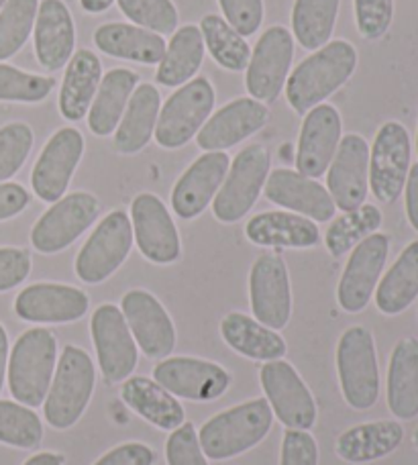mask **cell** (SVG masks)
<instances>
[{"instance_id": "cell-4", "label": "cell", "mask_w": 418, "mask_h": 465, "mask_svg": "<svg viewBox=\"0 0 418 465\" xmlns=\"http://www.w3.org/2000/svg\"><path fill=\"white\" fill-rule=\"evenodd\" d=\"M95 384L96 373L90 355L76 345H65L44 402L47 425L57 430L76 425L88 409Z\"/></svg>"}, {"instance_id": "cell-17", "label": "cell", "mask_w": 418, "mask_h": 465, "mask_svg": "<svg viewBox=\"0 0 418 465\" xmlns=\"http://www.w3.org/2000/svg\"><path fill=\"white\" fill-rule=\"evenodd\" d=\"M133 239L152 263L167 265L180 260V232L170 211L152 193H141L131 204Z\"/></svg>"}, {"instance_id": "cell-25", "label": "cell", "mask_w": 418, "mask_h": 465, "mask_svg": "<svg viewBox=\"0 0 418 465\" xmlns=\"http://www.w3.org/2000/svg\"><path fill=\"white\" fill-rule=\"evenodd\" d=\"M264 193L270 203L316 223H327L337 213L329 190L314 178H306L294 170H274L265 180Z\"/></svg>"}, {"instance_id": "cell-2", "label": "cell", "mask_w": 418, "mask_h": 465, "mask_svg": "<svg viewBox=\"0 0 418 465\" xmlns=\"http://www.w3.org/2000/svg\"><path fill=\"white\" fill-rule=\"evenodd\" d=\"M272 422L270 402L257 398L208 419L198 430V441L208 460H231L262 443L270 433Z\"/></svg>"}, {"instance_id": "cell-21", "label": "cell", "mask_w": 418, "mask_h": 465, "mask_svg": "<svg viewBox=\"0 0 418 465\" xmlns=\"http://www.w3.org/2000/svg\"><path fill=\"white\" fill-rule=\"evenodd\" d=\"M88 294L68 284H39L21 290L15 301V312L21 321L44 322V325H64L80 321L88 312Z\"/></svg>"}, {"instance_id": "cell-29", "label": "cell", "mask_w": 418, "mask_h": 465, "mask_svg": "<svg viewBox=\"0 0 418 465\" xmlns=\"http://www.w3.org/2000/svg\"><path fill=\"white\" fill-rule=\"evenodd\" d=\"M162 96L154 84H141L131 94L119 127L114 131V149L123 155L139 153L152 141L160 116Z\"/></svg>"}, {"instance_id": "cell-16", "label": "cell", "mask_w": 418, "mask_h": 465, "mask_svg": "<svg viewBox=\"0 0 418 465\" xmlns=\"http://www.w3.org/2000/svg\"><path fill=\"white\" fill-rule=\"evenodd\" d=\"M154 380L175 398L192 402L216 401L231 386L227 370L198 357H167L154 368Z\"/></svg>"}, {"instance_id": "cell-31", "label": "cell", "mask_w": 418, "mask_h": 465, "mask_svg": "<svg viewBox=\"0 0 418 465\" xmlns=\"http://www.w3.org/2000/svg\"><path fill=\"white\" fill-rule=\"evenodd\" d=\"M388 409L396 419L418 417V339L396 343L388 365Z\"/></svg>"}, {"instance_id": "cell-15", "label": "cell", "mask_w": 418, "mask_h": 465, "mask_svg": "<svg viewBox=\"0 0 418 465\" xmlns=\"http://www.w3.org/2000/svg\"><path fill=\"white\" fill-rule=\"evenodd\" d=\"M390 239L383 232H373L351 249L345 270L339 280L337 301L345 312H362L378 288L386 265Z\"/></svg>"}, {"instance_id": "cell-39", "label": "cell", "mask_w": 418, "mask_h": 465, "mask_svg": "<svg viewBox=\"0 0 418 465\" xmlns=\"http://www.w3.org/2000/svg\"><path fill=\"white\" fill-rule=\"evenodd\" d=\"M200 33H203L204 47H208L213 60L219 64L221 68L229 72L247 70L251 47L245 37H241L223 16L206 15L204 19L200 21Z\"/></svg>"}, {"instance_id": "cell-22", "label": "cell", "mask_w": 418, "mask_h": 465, "mask_svg": "<svg viewBox=\"0 0 418 465\" xmlns=\"http://www.w3.org/2000/svg\"><path fill=\"white\" fill-rule=\"evenodd\" d=\"M270 111L255 98H235L208 116L198 131L196 143L203 152H227L265 127Z\"/></svg>"}, {"instance_id": "cell-38", "label": "cell", "mask_w": 418, "mask_h": 465, "mask_svg": "<svg viewBox=\"0 0 418 465\" xmlns=\"http://www.w3.org/2000/svg\"><path fill=\"white\" fill-rule=\"evenodd\" d=\"M341 0H294L292 33L304 49L316 52L329 44Z\"/></svg>"}, {"instance_id": "cell-35", "label": "cell", "mask_w": 418, "mask_h": 465, "mask_svg": "<svg viewBox=\"0 0 418 465\" xmlns=\"http://www.w3.org/2000/svg\"><path fill=\"white\" fill-rule=\"evenodd\" d=\"M221 335L231 349L255 361H274L286 355V341L244 312H229L221 321Z\"/></svg>"}, {"instance_id": "cell-59", "label": "cell", "mask_w": 418, "mask_h": 465, "mask_svg": "<svg viewBox=\"0 0 418 465\" xmlns=\"http://www.w3.org/2000/svg\"><path fill=\"white\" fill-rule=\"evenodd\" d=\"M416 152H418V135H416Z\"/></svg>"}, {"instance_id": "cell-9", "label": "cell", "mask_w": 418, "mask_h": 465, "mask_svg": "<svg viewBox=\"0 0 418 465\" xmlns=\"http://www.w3.org/2000/svg\"><path fill=\"white\" fill-rule=\"evenodd\" d=\"M90 333L103 378L108 384L127 380L137 368L139 347L119 306H98L90 319Z\"/></svg>"}, {"instance_id": "cell-18", "label": "cell", "mask_w": 418, "mask_h": 465, "mask_svg": "<svg viewBox=\"0 0 418 465\" xmlns=\"http://www.w3.org/2000/svg\"><path fill=\"white\" fill-rule=\"evenodd\" d=\"M327 190L334 206L343 213L365 204L370 190V145L357 133H349L339 141L327 170Z\"/></svg>"}, {"instance_id": "cell-32", "label": "cell", "mask_w": 418, "mask_h": 465, "mask_svg": "<svg viewBox=\"0 0 418 465\" xmlns=\"http://www.w3.org/2000/svg\"><path fill=\"white\" fill-rule=\"evenodd\" d=\"M121 398L139 417H144L157 429L175 430L186 420L184 406L155 380L144 376L127 378L121 388Z\"/></svg>"}, {"instance_id": "cell-41", "label": "cell", "mask_w": 418, "mask_h": 465, "mask_svg": "<svg viewBox=\"0 0 418 465\" xmlns=\"http://www.w3.org/2000/svg\"><path fill=\"white\" fill-rule=\"evenodd\" d=\"M39 0H6L0 11V62L13 57L27 44L35 27Z\"/></svg>"}, {"instance_id": "cell-54", "label": "cell", "mask_w": 418, "mask_h": 465, "mask_svg": "<svg viewBox=\"0 0 418 465\" xmlns=\"http://www.w3.org/2000/svg\"><path fill=\"white\" fill-rule=\"evenodd\" d=\"M6 368H8V337H6L5 327L0 325V392H3Z\"/></svg>"}, {"instance_id": "cell-28", "label": "cell", "mask_w": 418, "mask_h": 465, "mask_svg": "<svg viewBox=\"0 0 418 465\" xmlns=\"http://www.w3.org/2000/svg\"><path fill=\"white\" fill-rule=\"evenodd\" d=\"M95 45L103 54L119 60L155 65L162 62L167 44L162 35L137 25L106 23L95 31Z\"/></svg>"}, {"instance_id": "cell-24", "label": "cell", "mask_w": 418, "mask_h": 465, "mask_svg": "<svg viewBox=\"0 0 418 465\" xmlns=\"http://www.w3.org/2000/svg\"><path fill=\"white\" fill-rule=\"evenodd\" d=\"M343 121L333 104H319L304 114L300 129L296 170L306 178H321L329 170L341 141Z\"/></svg>"}, {"instance_id": "cell-7", "label": "cell", "mask_w": 418, "mask_h": 465, "mask_svg": "<svg viewBox=\"0 0 418 465\" xmlns=\"http://www.w3.org/2000/svg\"><path fill=\"white\" fill-rule=\"evenodd\" d=\"M270 176V152L264 145H247L231 160L227 178L214 196L213 213L221 223H237L254 209Z\"/></svg>"}, {"instance_id": "cell-10", "label": "cell", "mask_w": 418, "mask_h": 465, "mask_svg": "<svg viewBox=\"0 0 418 465\" xmlns=\"http://www.w3.org/2000/svg\"><path fill=\"white\" fill-rule=\"evenodd\" d=\"M411 135L404 124L383 123L370 152V188L383 204H392L403 194L411 172Z\"/></svg>"}, {"instance_id": "cell-37", "label": "cell", "mask_w": 418, "mask_h": 465, "mask_svg": "<svg viewBox=\"0 0 418 465\" xmlns=\"http://www.w3.org/2000/svg\"><path fill=\"white\" fill-rule=\"evenodd\" d=\"M418 296V241L404 247L394 265L375 288V306L378 311L396 317L404 312Z\"/></svg>"}, {"instance_id": "cell-1", "label": "cell", "mask_w": 418, "mask_h": 465, "mask_svg": "<svg viewBox=\"0 0 418 465\" xmlns=\"http://www.w3.org/2000/svg\"><path fill=\"white\" fill-rule=\"evenodd\" d=\"M357 68L355 47L345 39L329 41L313 55L300 62L286 80L288 104L298 114H306L323 104L353 76Z\"/></svg>"}, {"instance_id": "cell-44", "label": "cell", "mask_w": 418, "mask_h": 465, "mask_svg": "<svg viewBox=\"0 0 418 465\" xmlns=\"http://www.w3.org/2000/svg\"><path fill=\"white\" fill-rule=\"evenodd\" d=\"M55 88L54 78L37 76L0 64V101L6 103H41Z\"/></svg>"}, {"instance_id": "cell-5", "label": "cell", "mask_w": 418, "mask_h": 465, "mask_svg": "<svg viewBox=\"0 0 418 465\" xmlns=\"http://www.w3.org/2000/svg\"><path fill=\"white\" fill-rule=\"evenodd\" d=\"M337 373L345 402L355 411H367L378 402L380 368L373 335L362 325L349 327L337 345Z\"/></svg>"}, {"instance_id": "cell-53", "label": "cell", "mask_w": 418, "mask_h": 465, "mask_svg": "<svg viewBox=\"0 0 418 465\" xmlns=\"http://www.w3.org/2000/svg\"><path fill=\"white\" fill-rule=\"evenodd\" d=\"M406 214L413 229L418 232V163L411 165L406 178Z\"/></svg>"}, {"instance_id": "cell-47", "label": "cell", "mask_w": 418, "mask_h": 465, "mask_svg": "<svg viewBox=\"0 0 418 465\" xmlns=\"http://www.w3.org/2000/svg\"><path fill=\"white\" fill-rule=\"evenodd\" d=\"M165 460L167 465H208L192 422H184L182 427L172 430V435L167 437Z\"/></svg>"}, {"instance_id": "cell-40", "label": "cell", "mask_w": 418, "mask_h": 465, "mask_svg": "<svg viewBox=\"0 0 418 465\" xmlns=\"http://www.w3.org/2000/svg\"><path fill=\"white\" fill-rule=\"evenodd\" d=\"M382 221L383 217L378 206L362 204L359 209L341 214L331 223V227L324 232V245L333 257L345 255L365 237L373 235L382 227Z\"/></svg>"}, {"instance_id": "cell-43", "label": "cell", "mask_w": 418, "mask_h": 465, "mask_svg": "<svg viewBox=\"0 0 418 465\" xmlns=\"http://www.w3.org/2000/svg\"><path fill=\"white\" fill-rule=\"evenodd\" d=\"M121 13L141 29L172 35L178 29V8L172 0H116Z\"/></svg>"}, {"instance_id": "cell-42", "label": "cell", "mask_w": 418, "mask_h": 465, "mask_svg": "<svg viewBox=\"0 0 418 465\" xmlns=\"http://www.w3.org/2000/svg\"><path fill=\"white\" fill-rule=\"evenodd\" d=\"M41 437H44V425L29 406L0 401V443L33 450L41 443Z\"/></svg>"}, {"instance_id": "cell-34", "label": "cell", "mask_w": 418, "mask_h": 465, "mask_svg": "<svg viewBox=\"0 0 418 465\" xmlns=\"http://www.w3.org/2000/svg\"><path fill=\"white\" fill-rule=\"evenodd\" d=\"M100 80H103V64L90 49H80L70 57L60 93V113L64 119L80 121L88 114Z\"/></svg>"}, {"instance_id": "cell-19", "label": "cell", "mask_w": 418, "mask_h": 465, "mask_svg": "<svg viewBox=\"0 0 418 465\" xmlns=\"http://www.w3.org/2000/svg\"><path fill=\"white\" fill-rule=\"evenodd\" d=\"M84 153V137L78 129L64 127L54 133L39 153L31 173V186L44 203H57L65 194Z\"/></svg>"}, {"instance_id": "cell-36", "label": "cell", "mask_w": 418, "mask_h": 465, "mask_svg": "<svg viewBox=\"0 0 418 465\" xmlns=\"http://www.w3.org/2000/svg\"><path fill=\"white\" fill-rule=\"evenodd\" d=\"M204 60V39L200 27L194 25H184V27L175 29V33L170 39V44L165 45V54L162 62L157 64L155 78L162 86L175 88L184 86L186 82L196 76Z\"/></svg>"}, {"instance_id": "cell-12", "label": "cell", "mask_w": 418, "mask_h": 465, "mask_svg": "<svg viewBox=\"0 0 418 465\" xmlns=\"http://www.w3.org/2000/svg\"><path fill=\"white\" fill-rule=\"evenodd\" d=\"M100 204L96 196L88 193H74L62 196L60 201L41 219L31 231V243L39 253H60L70 247L82 232H86L98 217Z\"/></svg>"}, {"instance_id": "cell-26", "label": "cell", "mask_w": 418, "mask_h": 465, "mask_svg": "<svg viewBox=\"0 0 418 465\" xmlns=\"http://www.w3.org/2000/svg\"><path fill=\"white\" fill-rule=\"evenodd\" d=\"M35 55L49 72L62 70L76 47V29L64 0H44L35 16Z\"/></svg>"}, {"instance_id": "cell-23", "label": "cell", "mask_w": 418, "mask_h": 465, "mask_svg": "<svg viewBox=\"0 0 418 465\" xmlns=\"http://www.w3.org/2000/svg\"><path fill=\"white\" fill-rule=\"evenodd\" d=\"M231 157L227 152H206L182 173L172 190V206L180 219H196L214 201L227 178Z\"/></svg>"}, {"instance_id": "cell-48", "label": "cell", "mask_w": 418, "mask_h": 465, "mask_svg": "<svg viewBox=\"0 0 418 465\" xmlns=\"http://www.w3.org/2000/svg\"><path fill=\"white\" fill-rule=\"evenodd\" d=\"M219 6L241 37L255 35L264 23V0H219Z\"/></svg>"}, {"instance_id": "cell-20", "label": "cell", "mask_w": 418, "mask_h": 465, "mask_svg": "<svg viewBox=\"0 0 418 465\" xmlns=\"http://www.w3.org/2000/svg\"><path fill=\"white\" fill-rule=\"evenodd\" d=\"M121 311L137 347L152 360H164L175 347V327L164 304L147 290H129Z\"/></svg>"}, {"instance_id": "cell-45", "label": "cell", "mask_w": 418, "mask_h": 465, "mask_svg": "<svg viewBox=\"0 0 418 465\" xmlns=\"http://www.w3.org/2000/svg\"><path fill=\"white\" fill-rule=\"evenodd\" d=\"M33 149V131L25 123L0 127V184L19 172Z\"/></svg>"}, {"instance_id": "cell-52", "label": "cell", "mask_w": 418, "mask_h": 465, "mask_svg": "<svg viewBox=\"0 0 418 465\" xmlns=\"http://www.w3.org/2000/svg\"><path fill=\"white\" fill-rule=\"evenodd\" d=\"M31 201L27 190L15 182H3L0 184V221L13 219L16 214H21Z\"/></svg>"}, {"instance_id": "cell-14", "label": "cell", "mask_w": 418, "mask_h": 465, "mask_svg": "<svg viewBox=\"0 0 418 465\" xmlns=\"http://www.w3.org/2000/svg\"><path fill=\"white\" fill-rule=\"evenodd\" d=\"M262 388L272 412L286 429H313L316 420V402L298 371L288 361H265L259 371Z\"/></svg>"}, {"instance_id": "cell-8", "label": "cell", "mask_w": 418, "mask_h": 465, "mask_svg": "<svg viewBox=\"0 0 418 465\" xmlns=\"http://www.w3.org/2000/svg\"><path fill=\"white\" fill-rule=\"evenodd\" d=\"M133 247V225L124 211H113L98 223L76 257V276L100 284L121 268Z\"/></svg>"}, {"instance_id": "cell-57", "label": "cell", "mask_w": 418, "mask_h": 465, "mask_svg": "<svg viewBox=\"0 0 418 465\" xmlns=\"http://www.w3.org/2000/svg\"><path fill=\"white\" fill-rule=\"evenodd\" d=\"M413 441H414V445H416V450H418V427H416V430H414V435H413Z\"/></svg>"}, {"instance_id": "cell-3", "label": "cell", "mask_w": 418, "mask_h": 465, "mask_svg": "<svg viewBox=\"0 0 418 465\" xmlns=\"http://www.w3.org/2000/svg\"><path fill=\"white\" fill-rule=\"evenodd\" d=\"M57 361V341L52 331L29 329L16 339L8 357V390L15 401L37 409L45 402Z\"/></svg>"}, {"instance_id": "cell-33", "label": "cell", "mask_w": 418, "mask_h": 465, "mask_svg": "<svg viewBox=\"0 0 418 465\" xmlns=\"http://www.w3.org/2000/svg\"><path fill=\"white\" fill-rule=\"evenodd\" d=\"M137 84L139 76L127 68H114L103 76L88 111V127L95 135L106 137L116 131Z\"/></svg>"}, {"instance_id": "cell-13", "label": "cell", "mask_w": 418, "mask_h": 465, "mask_svg": "<svg viewBox=\"0 0 418 465\" xmlns=\"http://www.w3.org/2000/svg\"><path fill=\"white\" fill-rule=\"evenodd\" d=\"M249 301L257 322L282 331L292 314V290L286 262L275 253H264L251 265Z\"/></svg>"}, {"instance_id": "cell-46", "label": "cell", "mask_w": 418, "mask_h": 465, "mask_svg": "<svg viewBox=\"0 0 418 465\" xmlns=\"http://www.w3.org/2000/svg\"><path fill=\"white\" fill-rule=\"evenodd\" d=\"M353 5L362 37L375 41L386 35L394 16V0H353Z\"/></svg>"}, {"instance_id": "cell-6", "label": "cell", "mask_w": 418, "mask_h": 465, "mask_svg": "<svg viewBox=\"0 0 418 465\" xmlns=\"http://www.w3.org/2000/svg\"><path fill=\"white\" fill-rule=\"evenodd\" d=\"M216 103L208 78H192L167 98L157 116L155 141L164 149H178L198 135Z\"/></svg>"}, {"instance_id": "cell-55", "label": "cell", "mask_w": 418, "mask_h": 465, "mask_svg": "<svg viewBox=\"0 0 418 465\" xmlns=\"http://www.w3.org/2000/svg\"><path fill=\"white\" fill-rule=\"evenodd\" d=\"M23 465H64V455L44 451V453L33 455V458H29Z\"/></svg>"}, {"instance_id": "cell-30", "label": "cell", "mask_w": 418, "mask_h": 465, "mask_svg": "<svg viewBox=\"0 0 418 465\" xmlns=\"http://www.w3.org/2000/svg\"><path fill=\"white\" fill-rule=\"evenodd\" d=\"M404 439L398 420H375L347 429L337 439V455L347 463H372L394 453Z\"/></svg>"}, {"instance_id": "cell-49", "label": "cell", "mask_w": 418, "mask_h": 465, "mask_svg": "<svg viewBox=\"0 0 418 465\" xmlns=\"http://www.w3.org/2000/svg\"><path fill=\"white\" fill-rule=\"evenodd\" d=\"M280 465H319V447L308 430L288 429L282 439Z\"/></svg>"}, {"instance_id": "cell-58", "label": "cell", "mask_w": 418, "mask_h": 465, "mask_svg": "<svg viewBox=\"0 0 418 465\" xmlns=\"http://www.w3.org/2000/svg\"><path fill=\"white\" fill-rule=\"evenodd\" d=\"M5 3H6V0H0V11H3V6H5Z\"/></svg>"}, {"instance_id": "cell-11", "label": "cell", "mask_w": 418, "mask_h": 465, "mask_svg": "<svg viewBox=\"0 0 418 465\" xmlns=\"http://www.w3.org/2000/svg\"><path fill=\"white\" fill-rule=\"evenodd\" d=\"M292 57H294V37L286 27L274 25L264 31L249 57L245 76L249 96L259 103H274L286 86Z\"/></svg>"}, {"instance_id": "cell-50", "label": "cell", "mask_w": 418, "mask_h": 465, "mask_svg": "<svg viewBox=\"0 0 418 465\" xmlns=\"http://www.w3.org/2000/svg\"><path fill=\"white\" fill-rule=\"evenodd\" d=\"M31 273V255L25 249L0 247V292L23 284Z\"/></svg>"}, {"instance_id": "cell-51", "label": "cell", "mask_w": 418, "mask_h": 465, "mask_svg": "<svg viewBox=\"0 0 418 465\" xmlns=\"http://www.w3.org/2000/svg\"><path fill=\"white\" fill-rule=\"evenodd\" d=\"M155 453L144 443H123L104 453L95 465H154Z\"/></svg>"}, {"instance_id": "cell-56", "label": "cell", "mask_w": 418, "mask_h": 465, "mask_svg": "<svg viewBox=\"0 0 418 465\" xmlns=\"http://www.w3.org/2000/svg\"><path fill=\"white\" fill-rule=\"evenodd\" d=\"M113 3H114V0H80V5H82L84 11L92 13V15H98V13L108 11Z\"/></svg>"}, {"instance_id": "cell-27", "label": "cell", "mask_w": 418, "mask_h": 465, "mask_svg": "<svg viewBox=\"0 0 418 465\" xmlns=\"http://www.w3.org/2000/svg\"><path fill=\"white\" fill-rule=\"evenodd\" d=\"M245 235L259 247L308 249L319 245L321 231L316 223L296 213H259L247 223Z\"/></svg>"}]
</instances>
